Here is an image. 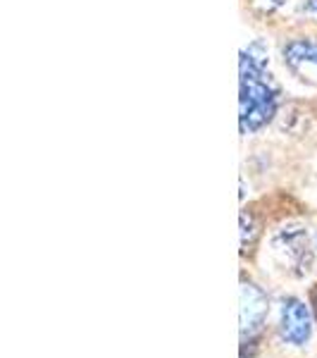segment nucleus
<instances>
[{
	"instance_id": "nucleus-1",
	"label": "nucleus",
	"mask_w": 317,
	"mask_h": 358,
	"mask_svg": "<svg viewBox=\"0 0 317 358\" xmlns=\"http://www.w3.org/2000/svg\"><path fill=\"white\" fill-rule=\"evenodd\" d=\"M279 89L265 72V67L249 53L241 55V98H239V127L241 134L263 129L277 113Z\"/></svg>"
},
{
	"instance_id": "nucleus-2",
	"label": "nucleus",
	"mask_w": 317,
	"mask_h": 358,
	"mask_svg": "<svg viewBox=\"0 0 317 358\" xmlns=\"http://www.w3.org/2000/svg\"><path fill=\"white\" fill-rule=\"evenodd\" d=\"M267 296L258 289L256 285H249L244 282L241 285V337H256L258 332L263 330L265 317H267Z\"/></svg>"
},
{
	"instance_id": "nucleus-3",
	"label": "nucleus",
	"mask_w": 317,
	"mask_h": 358,
	"mask_svg": "<svg viewBox=\"0 0 317 358\" xmlns=\"http://www.w3.org/2000/svg\"><path fill=\"white\" fill-rule=\"evenodd\" d=\"M281 339L293 346H301L310 337V310L298 299H286L281 306V322H279Z\"/></svg>"
},
{
	"instance_id": "nucleus-4",
	"label": "nucleus",
	"mask_w": 317,
	"mask_h": 358,
	"mask_svg": "<svg viewBox=\"0 0 317 358\" xmlns=\"http://www.w3.org/2000/svg\"><path fill=\"white\" fill-rule=\"evenodd\" d=\"M284 65L303 79H317V38H293L286 43Z\"/></svg>"
},
{
	"instance_id": "nucleus-5",
	"label": "nucleus",
	"mask_w": 317,
	"mask_h": 358,
	"mask_svg": "<svg viewBox=\"0 0 317 358\" xmlns=\"http://www.w3.org/2000/svg\"><path fill=\"white\" fill-rule=\"evenodd\" d=\"M258 234H260V229H258L253 215L244 210L241 213V248H244V251H251L258 241Z\"/></svg>"
},
{
	"instance_id": "nucleus-6",
	"label": "nucleus",
	"mask_w": 317,
	"mask_h": 358,
	"mask_svg": "<svg viewBox=\"0 0 317 358\" xmlns=\"http://www.w3.org/2000/svg\"><path fill=\"white\" fill-rule=\"evenodd\" d=\"M308 10L313 15H317V0H308Z\"/></svg>"
},
{
	"instance_id": "nucleus-7",
	"label": "nucleus",
	"mask_w": 317,
	"mask_h": 358,
	"mask_svg": "<svg viewBox=\"0 0 317 358\" xmlns=\"http://www.w3.org/2000/svg\"><path fill=\"white\" fill-rule=\"evenodd\" d=\"M315 313H317V289H315Z\"/></svg>"
}]
</instances>
